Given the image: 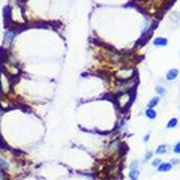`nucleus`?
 Returning a JSON list of instances; mask_svg holds the SVG:
<instances>
[{
  "label": "nucleus",
  "instance_id": "dca6fc26",
  "mask_svg": "<svg viewBox=\"0 0 180 180\" xmlns=\"http://www.w3.org/2000/svg\"><path fill=\"white\" fill-rule=\"evenodd\" d=\"M152 155H153V153H152V152H147V153H146V155H144V161H149V159L152 158Z\"/></svg>",
  "mask_w": 180,
  "mask_h": 180
},
{
  "label": "nucleus",
  "instance_id": "ddd939ff",
  "mask_svg": "<svg viewBox=\"0 0 180 180\" xmlns=\"http://www.w3.org/2000/svg\"><path fill=\"white\" fill-rule=\"evenodd\" d=\"M174 153H177V155H180V141L174 144Z\"/></svg>",
  "mask_w": 180,
  "mask_h": 180
},
{
  "label": "nucleus",
  "instance_id": "4468645a",
  "mask_svg": "<svg viewBox=\"0 0 180 180\" xmlns=\"http://www.w3.org/2000/svg\"><path fill=\"white\" fill-rule=\"evenodd\" d=\"M120 153H122V155H125V153H128V146L122 144V147H120Z\"/></svg>",
  "mask_w": 180,
  "mask_h": 180
},
{
  "label": "nucleus",
  "instance_id": "6ab92c4d",
  "mask_svg": "<svg viewBox=\"0 0 180 180\" xmlns=\"http://www.w3.org/2000/svg\"><path fill=\"white\" fill-rule=\"evenodd\" d=\"M149 138H150V135H149V134H147V135H146V137H144V138H143V141H144V143H147V141H149Z\"/></svg>",
  "mask_w": 180,
  "mask_h": 180
},
{
  "label": "nucleus",
  "instance_id": "f3484780",
  "mask_svg": "<svg viewBox=\"0 0 180 180\" xmlns=\"http://www.w3.org/2000/svg\"><path fill=\"white\" fill-rule=\"evenodd\" d=\"M3 171H5V170L0 168V180H5V179H6V174H5Z\"/></svg>",
  "mask_w": 180,
  "mask_h": 180
},
{
  "label": "nucleus",
  "instance_id": "6e6552de",
  "mask_svg": "<svg viewBox=\"0 0 180 180\" xmlns=\"http://www.w3.org/2000/svg\"><path fill=\"white\" fill-rule=\"evenodd\" d=\"M0 168L2 170H8L9 168V164H8V161L3 156H0Z\"/></svg>",
  "mask_w": 180,
  "mask_h": 180
},
{
  "label": "nucleus",
  "instance_id": "2eb2a0df",
  "mask_svg": "<svg viewBox=\"0 0 180 180\" xmlns=\"http://www.w3.org/2000/svg\"><path fill=\"white\" fill-rule=\"evenodd\" d=\"M161 164H162V162H161L159 159H155V161H153V162H152V165H153V167H155V168H158V167H159Z\"/></svg>",
  "mask_w": 180,
  "mask_h": 180
},
{
  "label": "nucleus",
  "instance_id": "f257e3e1",
  "mask_svg": "<svg viewBox=\"0 0 180 180\" xmlns=\"http://www.w3.org/2000/svg\"><path fill=\"white\" fill-rule=\"evenodd\" d=\"M15 36H17V30L8 27V29L5 30V47H9V45L12 44V41L15 39Z\"/></svg>",
  "mask_w": 180,
  "mask_h": 180
},
{
  "label": "nucleus",
  "instance_id": "f8f14e48",
  "mask_svg": "<svg viewBox=\"0 0 180 180\" xmlns=\"http://www.w3.org/2000/svg\"><path fill=\"white\" fill-rule=\"evenodd\" d=\"M129 170H140V162L138 161H134L129 167Z\"/></svg>",
  "mask_w": 180,
  "mask_h": 180
},
{
  "label": "nucleus",
  "instance_id": "f03ea898",
  "mask_svg": "<svg viewBox=\"0 0 180 180\" xmlns=\"http://www.w3.org/2000/svg\"><path fill=\"white\" fill-rule=\"evenodd\" d=\"M179 77V69H176V68H173V69H170L168 72H167V75H165V78L168 80V81H173V80H176Z\"/></svg>",
  "mask_w": 180,
  "mask_h": 180
},
{
  "label": "nucleus",
  "instance_id": "7ed1b4c3",
  "mask_svg": "<svg viewBox=\"0 0 180 180\" xmlns=\"http://www.w3.org/2000/svg\"><path fill=\"white\" fill-rule=\"evenodd\" d=\"M167 44H168L167 38H156V39L153 41V45L155 47H167Z\"/></svg>",
  "mask_w": 180,
  "mask_h": 180
},
{
  "label": "nucleus",
  "instance_id": "9b49d317",
  "mask_svg": "<svg viewBox=\"0 0 180 180\" xmlns=\"http://www.w3.org/2000/svg\"><path fill=\"white\" fill-rule=\"evenodd\" d=\"M156 93H158L159 96H164V95L167 93V90H165L164 86H158V87H156Z\"/></svg>",
  "mask_w": 180,
  "mask_h": 180
},
{
  "label": "nucleus",
  "instance_id": "20e7f679",
  "mask_svg": "<svg viewBox=\"0 0 180 180\" xmlns=\"http://www.w3.org/2000/svg\"><path fill=\"white\" fill-rule=\"evenodd\" d=\"M171 168H173V165H171V164H161V165L158 167V171H161V173H162V171H164V173H167V171H170Z\"/></svg>",
  "mask_w": 180,
  "mask_h": 180
},
{
  "label": "nucleus",
  "instance_id": "9d476101",
  "mask_svg": "<svg viewBox=\"0 0 180 180\" xmlns=\"http://www.w3.org/2000/svg\"><path fill=\"white\" fill-rule=\"evenodd\" d=\"M177 125H179V120L174 117V119H171L168 123H167V128H168V129H173V128H176Z\"/></svg>",
  "mask_w": 180,
  "mask_h": 180
},
{
  "label": "nucleus",
  "instance_id": "423d86ee",
  "mask_svg": "<svg viewBox=\"0 0 180 180\" xmlns=\"http://www.w3.org/2000/svg\"><path fill=\"white\" fill-rule=\"evenodd\" d=\"M159 104V98L158 96H155V98H152L150 101H149V104H147V108H155L156 105Z\"/></svg>",
  "mask_w": 180,
  "mask_h": 180
},
{
  "label": "nucleus",
  "instance_id": "a211bd4d",
  "mask_svg": "<svg viewBox=\"0 0 180 180\" xmlns=\"http://www.w3.org/2000/svg\"><path fill=\"white\" fill-rule=\"evenodd\" d=\"M179 162H180L179 159H173V161H171V165H177Z\"/></svg>",
  "mask_w": 180,
  "mask_h": 180
},
{
  "label": "nucleus",
  "instance_id": "0eeeda50",
  "mask_svg": "<svg viewBox=\"0 0 180 180\" xmlns=\"http://www.w3.org/2000/svg\"><path fill=\"white\" fill-rule=\"evenodd\" d=\"M140 177V170H131L129 171V179L131 180H138Z\"/></svg>",
  "mask_w": 180,
  "mask_h": 180
},
{
  "label": "nucleus",
  "instance_id": "1a4fd4ad",
  "mask_svg": "<svg viewBox=\"0 0 180 180\" xmlns=\"http://www.w3.org/2000/svg\"><path fill=\"white\" fill-rule=\"evenodd\" d=\"M167 149H168V146L167 144H162L156 149V155H164V153H167Z\"/></svg>",
  "mask_w": 180,
  "mask_h": 180
},
{
  "label": "nucleus",
  "instance_id": "39448f33",
  "mask_svg": "<svg viewBox=\"0 0 180 180\" xmlns=\"http://www.w3.org/2000/svg\"><path fill=\"white\" fill-rule=\"evenodd\" d=\"M146 117L150 119V120L156 119V111L153 110V108H147V110H146Z\"/></svg>",
  "mask_w": 180,
  "mask_h": 180
}]
</instances>
